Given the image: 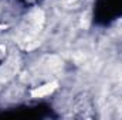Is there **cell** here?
<instances>
[{
  "label": "cell",
  "mask_w": 122,
  "mask_h": 120,
  "mask_svg": "<svg viewBox=\"0 0 122 120\" xmlns=\"http://www.w3.org/2000/svg\"><path fill=\"white\" fill-rule=\"evenodd\" d=\"M56 88H57V82H51V83L43 85V86H40L38 89L33 90L31 96H33V97H41V96H47V95H50V93L56 89Z\"/></svg>",
  "instance_id": "3"
},
{
  "label": "cell",
  "mask_w": 122,
  "mask_h": 120,
  "mask_svg": "<svg viewBox=\"0 0 122 120\" xmlns=\"http://www.w3.org/2000/svg\"><path fill=\"white\" fill-rule=\"evenodd\" d=\"M17 68H19L17 61H16L14 57H11L10 60L0 68V79H9V78H11V76L16 74Z\"/></svg>",
  "instance_id": "2"
},
{
  "label": "cell",
  "mask_w": 122,
  "mask_h": 120,
  "mask_svg": "<svg viewBox=\"0 0 122 120\" xmlns=\"http://www.w3.org/2000/svg\"><path fill=\"white\" fill-rule=\"evenodd\" d=\"M43 23H44V14H43L41 10H33L30 14L26 17L24 27H23L24 38L21 41L24 48H30V42L33 41L34 35L43 27Z\"/></svg>",
  "instance_id": "1"
}]
</instances>
